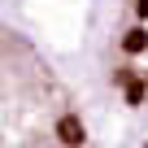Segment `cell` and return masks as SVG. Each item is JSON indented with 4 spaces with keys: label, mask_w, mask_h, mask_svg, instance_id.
<instances>
[{
    "label": "cell",
    "mask_w": 148,
    "mask_h": 148,
    "mask_svg": "<svg viewBox=\"0 0 148 148\" xmlns=\"http://www.w3.org/2000/svg\"><path fill=\"white\" fill-rule=\"evenodd\" d=\"M0 139L5 148H92L70 87L18 31H5L0 48Z\"/></svg>",
    "instance_id": "cell-1"
},
{
    "label": "cell",
    "mask_w": 148,
    "mask_h": 148,
    "mask_svg": "<svg viewBox=\"0 0 148 148\" xmlns=\"http://www.w3.org/2000/svg\"><path fill=\"white\" fill-rule=\"evenodd\" d=\"M113 83L148 105V0H122L113 22Z\"/></svg>",
    "instance_id": "cell-2"
}]
</instances>
